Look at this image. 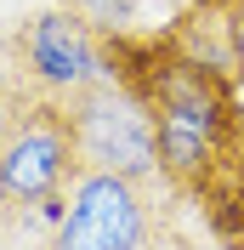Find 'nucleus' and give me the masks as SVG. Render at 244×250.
Instances as JSON below:
<instances>
[{
    "label": "nucleus",
    "mask_w": 244,
    "mask_h": 250,
    "mask_svg": "<svg viewBox=\"0 0 244 250\" xmlns=\"http://www.w3.org/2000/svg\"><path fill=\"white\" fill-rule=\"evenodd\" d=\"M170 188H142L125 176L80 171L68 182L51 250H193L170 216Z\"/></svg>",
    "instance_id": "nucleus-1"
},
{
    "label": "nucleus",
    "mask_w": 244,
    "mask_h": 250,
    "mask_svg": "<svg viewBox=\"0 0 244 250\" xmlns=\"http://www.w3.org/2000/svg\"><path fill=\"white\" fill-rule=\"evenodd\" d=\"M62 114H68V131H74V165L80 171H102V176H125V182H142V188H165V176H159V142H153V114L114 74H102L85 91H74L62 103Z\"/></svg>",
    "instance_id": "nucleus-2"
},
{
    "label": "nucleus",
    "mask_w": 244,
    "mask_h": 250,
    "mask_svg": "<svg viewBox=\"0 0 244 250\" xmlns=\"http://www.w3.org/2000/svg\"><path fill=\"white\" fill-rule=\"evenodd\" d=\"M6 68L23 80L29 97L68 103L91 80H102V40L68 0H46L6 29Z\"/></svg>",
    "instance_id": "nucleus-3"
},
{
    "label": "nucleus",
    "mask_w": 244,
    "mask_h": 250,
    "mask_svg": "<svg viewBox=\"0 0 244 250\" xmlns=\"http://www.w3.org/2000/svg\"><path fill=\"white\" fill-rule=\"evenodd\" d=\"M0 176H6L12 205H40V199L68 193L80 165H74V131H68L62 103H40V97L29 103V114L0 142Z\"/></svg>",
    "instance_id": "nucleus-4"
},
{
    "label": "nucleus",
    "mask_w": 244,
    "mask_h": 250,
    "mask_svg": "<svg viewBox=\"0 0 244 250\" xmlns=\"http://www.w3.org/2000/svg\"><path fill=\"white\" fill-rule=\"evenodd\" d=\"M62 205H68V193L40 199V205H6L0 210V250H51Z\"/></svg>",
    "instance_id": "nucleus-5"
},
{
    "label": "nucleus",
    "mask_w": 244,
    "mask_h": 250,
    "mask_svg": "<svg viewBox=\"0 0 244 250\" xmlns=\"http://www.w3.org/2000/svg\"><path fill=\"white\" fill-rule=\"evenodd\" d=\"M210 12V29H216V68L244 85V0H222V6H199Z\"/></svg>",
    "instance_id": "nucleus-6"
},
{
    "label": "nucleus",
    "mask_w": 244,
    "mask_h": 250,
    "mask_svg": "<svg viewBox=\"0 0 244 250\" xmlns=\"http://www.w3.org/2000/svg\"><path fill=\"white\" fill-rule=\"evenodd\" d=\"M80 17H85V29L97 40H120V34H137V17L148 0H68Z\"/></svg>",
    "instance_id": "nucleus-7"
},
{
    "label": "nucleus",
    "mask_w": 244,
    "mask_h": 250,
    "mask_svg": "<svg viewBox=\"0 0 244 250\" xmlns=\"http://www.w3.org/2000/svg\"><path fill=\"white\" fill-rule=\"evenodd\" d=\"M29 103H34V97L23 91V80H17L12 68H6V62H0V142L12 137V125L23 120V114H29Z\"/></svg>",
    "instance_id": "nucleus-8"
},
{
    "label": "nucleus",
    "mask_w": 244,
    "mask_h": 250,
    "mask_svg": "<svg viewBox=\"0 0 244 250\" xmlns=\"http://www.w3.org/2000/svg\"><path fill=\"white\" fill-rule=\"evenodd\" d=\"M6 205H12V199H6V176H0V210H6Z\"/></svg>",
    "instance_id": "nucleus-9"
},
{
    "label": "nucleus",
    "mask_w": 244,
    "mask_h": 250,
    "mask_svg": "<svg viewBox=\"0 0 244 250\" xmlns=\"http://www.w3.org/2000/svg\"><path fill=\"white\" fill-rule=\"evenodd\" d=\"M187 6H222V0H187Z\"/></svg>",
    "instance_id": "nucleus-10"
}]
</instances>
